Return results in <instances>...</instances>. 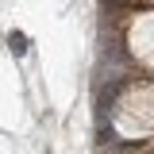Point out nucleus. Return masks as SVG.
<instances>
[{
	"label": "nucleus",
	"mask_w": 154,
	"mask_h": 154,
	"mask_svg": "<svg viewBox=\"0 0 154 154\" xmlns=\"http://www.w3.org/2000/svg\"><path fill=\"white\" fill-rule=\"evenodd\" d=\"M8 50H12L16 58H23V54H27V35H19V31H12V35H8Z\"/></svg>",
	"instance_id": "nucleus-1"
},
{
	"label": "nucleus",
	"mask_w": 154,
	"mask_h": 154,
	"mask_svg": "<svg viewBox=\"0 0 154 154\" xmlns=\"http://www.w3.org/2000/svg\"><path fill=\"white\" fill-rule=\"evenodd\" d=\"M131 4H139V0H104V12H123Z\"/></svg>",
	"instance_id": "nucleus-2"
}]
</instances>
